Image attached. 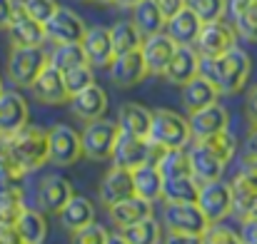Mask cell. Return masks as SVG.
I'll use <instances>...</instances> for the list:
<instances>
[{"instance_id":"5bb4252c","label":"cell","mask_w":257,"mask_h":244,"mask_svg":"<svg viewBox=\"0 0 257 244\" xmlns=\"http://www.w3.org/2000/svg\"><path fill=\"white\" fill-rule=\"evenodd\" d=\"M73 199V184L60 177V174H50L43 177L38 184V207L45 214H60V209Z\"/></svg>"},{"instance_id":"f5cc1de1","label":"cell","mask_w":257,"mask_h":244,"mask_svg":"<svg viewBox=\"0 0 257 244\" xmlns=\"http://www.w3.org/2000/svg\"><path fill=\"white\" fill-rule=\"evenodd\" d=\"M158 5H160L165 18H172L180 8H185V0H158Z\"/></svg>"},{"instance_id":"680465c9","label":"cell","mask_w":257,"mask_h":244,"mask_svg":"<svg viewBox=\"0 0 257 244\" xmlns=\"http://www.w3.org/2000/svg\"><path fill=\"white\" fill-rule=\"evenodd\" d=\"M247 217H250V219H257V199H255V204L250 207V212H247Z\"/></svg>"},{"instance_id":"52a82bcc","label":"cell","mask_w":257,"mask_h":244,"mask_svg":"<svg viewBox=\"0 0 257 244\" xmlns=\"http://www.w3.org/2000/svg\"><path fill=\"white\" fill-rule=\"evenodd\" d=\"M163 219L168 232H180V234H205L210 227L197 202H165Z\"/></svg>"},{"instance_id":"e0dca14e","label":"cell","mask_w":257,"mask_h":244,"mask_svg":"<svg viewBox=\"0 0 257 244\" xmlns=\"http://www.w3.org/2000/svg\"><path fill=\"white\" fill-rule=\"evenodd\" d=\"M35 100L45 102V105H65L70 102V92L65 87V78L58 68H53L50 63L43 68V73L35 78V82L30 85Z\"/></svg>"},{"instance_id":"836d02e7","label":"cell","mask_w":257,"mask_h":244,"mask_svg":"<svg viewBox=\"0 0 257 244\" xmlns=\"http://www.w3.org/2000/svg\"><path fill=\"white\" fill-rule=\"evenodd\" d=\"M110 38H112V48H115V55H122V53H130V50H140L143 45V35L140 30L135 28L133 20H120L110 28Z\"/></svg>"},{"instance_id":"7dc6e473","label":"cell","mask_w":257,"mask_h":244,"mask_svg":"<svg viewBox=\"0 0 257 244\" xmlns=\"http://www.w3.org/2000/svg\"><path fill=\"white\" fill-rule=\"evenodd\" d=\"M20 182H23L20 174L10 172L8 167H0V192H5V189H20L23 187Z\"/></svg>"},{"instance_id":"11a10c76","label":"cell","mask_w":257,"mask_h":244,"mask_svg":"<svg viewBox=\"0 0 257 244\" xmlns=\"http://www.w3.org/2000/svg\"><path fill=\"white\" fill-rule=\"evenodd\" d=\"M247 115H250V120L257 125V85L247 92Z\"/></svg>"},{"instance_id":"db71d44e","label":"cell","mask_w":257,"mask_h":244,"mask_svg":"<svg viewBox=\"0 0 257 244\" xmlns=\"http://www.w3.org/2000/svg\"><path fill=\"white\" fill-rule=\"evenodd\" d=\"M245 155L250 160H257V125H252V130H250V135L245 140Z\"/></svg>"},{"instance_id":"4316f807","label":"cell","mask_w":257,"mask_h":244,"mask_svg":"<svg viewBox=\"0 0 257 244\" xmlns=\"http://www.w3.org/2000/svg\"><path fill=\"white\" fill-rule=\"evenodd\" d=\"M217 97H220L217 87L207 80V78H202L200 73H197L192 80H187L182 85V105H185L187 112H197V110H202V107L217 102Z\"/></svg>"},{"instance_id":"ba28073f","label":"cell","mask_w":257,"mask_h":244,"mask_svg":"<svg viewBox=\"0 0 257 244\" xmlns=\"http://www.w3.org/2000/svg\"><path fill=\"white\" fill-rule=\"evenodd\" d=\"M48 150H50V162L58 167H70L83 157V142L80 132H75L70 125L58 122L48 130Z\"/></svg>"},{"instance_id":"ac0fdd59","label":"cell","mask_w":257,"mask_h":244,"mask_svg":"<svg viewBox=\"0 0 257 244\" xmlns=\"http://www.w3.org/2000/svg\"><path fill=\"white\" fill-rule=\"evenodd\" d=\"M175 48H177V43L172 40L168 33H155V35H148L143 40L140 53L145 58V65H148V73L150 75H163L165 73Z\"/></svg>"},{"instance_id":"9c48e42d","label":"cell","mask_w":257,"mask_h":244,"mask_svg":"<svg viewBox=\"0 0 257 244\" xmlns=\"http://www.w3.org/2000/svg\"><path fill=\"white\" fill-rule=\"evenodd\" d=\"M237 33L230 23L225 20H212V23H202L197 38H195V50L200 53V58H217L225 55L227 50H232L237 43Z\"/></svg>"},{"instance_id":"bcb514c9","label":"cell","mask_w":257,"mask_h":244,"mask_svg":"<svg viewBox=\"0 0 257 244\" xmlns=\"http://www.w3.org/2000/svg\"><path fill=\"white\" fill-rule=\"evenodd\" d=\"M240 242L242 244H257V219L250 217H242V224H240Z\"/></svg>"},{"instance_id":"d590c367","label":"cell","mask_w":257,"mask_h":244,"mask_svg":"<svg viewBox=\"0 0 257 244\" xmlns=\"http://www.w3.org/2000/svg\"><path fill=\"white\" fill-rule=\"evenodd\" d=\"M200 182L195 177H177V179H165L163 184V197L165 202H197Z\"/></svg>"},{"instance_id":"4dcf8cb0","label":"cell","mask_w":257,"mask_h":244,"mask_svg":"<svg viewBox=\"0 0 257 244\" xmlns=\"http://www.w3.org/2000/svg\"><path fill=\"white\" fill-rule=\"evenodd\" d=\"M15 229L20 234V239L25 244H45L48 237V219H45V212L40 209H30L25 207L15 222Z\"/></svg>"},{"instance_id":"6f0895ef","label":"cell","mask_w":257,"mask_h":244,"mask_svg":"<svg viewBox=\"0 0 257 244\" xmlns=\"http://www.w3.org/2000/svg\"><path fill=\"white\" fill-rule=\"evenodd\" d=\"M135 3H140V0H117L115 5H120V8H127V10H133V8H135Z\"/></svg>"},{"instance_id":"7bdbcfd3","label":"cell","mask_w":257,"mask_h":244,"mask_svg":"<svg viewBox=\"0 0 257 244\" xmlns=\"http://www.w3.org/2000/svg\"><path fill=\"white\" fill-rule=\"evenodd\" d=\"M23 8L30 18H35L38 23L45 25L60 5H58V0H23Z\"/></svg>"},{"instance_id":"ee69618b","label":"cell","mask_w":257,"mask_h":244,"mask_svg":"<svg viewBox=\"0 0 257 244\" xmlns=\"http://www.w3.org/2000/svg\"><path fill=\"white\" fill-rule=\"evenodd\" d=\"M105 239H107V229L97 222H90L87 227L73 232L70 244H105Z\"/></svg>"},{"instance_id":"7402d4cb","label":"cell","mask_w":257,"mask_h":244,"mask_svg":"<svg viewBox=\"0 0 257 244\" xmlns=\"http://www.w3.org/2000/svg\"><path fill=\"white\" fill-rule=\"evenodd\" d=\"M70 107H73V115H78L85 122L100 120L107 112V92L97 82H92L85 90L70 95Z\"/></svg>"},{"instance_id":"1f68e13d","label":"cell","mask_w":257,"mask_h":244,"mask_svg":"<svg viewBox=\"0 0 257 244\" xmlns=\"http://www.w3.org/2000/svg\"><path fill=\"white\" fill-rule=\"evenodd\" d=\"M60 222L68 232H75V229H83L90 222H95V209L90 204V199L85 197H75L60 209Z\"/></svg>"},{"instance_id":"ffe728a7","label":"cell","mask_w":257,"mask_h":244,"mask_svg":"<svg viewBox=\"0 0 257 244\" xmlns=\"http://www.w3.org/2000/svg\"><path fill=\"white\" fill-rule=\"evenodd\" d=\"M97 194H100V202H102L105 207H110V204H115V202H120V199H125V197H133V194H135L133 172L125 169V167L112 164V167L105 172Z\"/></svg>"},{"instance_id":"d6986e66","label":"cell","mask_w":257,"mask_h":244,"mask_svg":"<svg viewBox=\"0 0 257 244\" xmlns=\"http://www.w3.org/2000/svg\"><path fill=\"white\" fill-rule=\"evenodd\" d=\"M227 125H230V112L220 102H212L197 112H190V130L195 140H205L215 132H222L227 130Z\"/></svg>"},{"instance_id":"2e32d148","label":"cell","mask_w":257,"mask_h":244,"mask_svg":"<svg viewBox=\"0 0 257 244\" xmlns=\"http://www.w3.org/2000/svg\"><path fill=\"white\" fill-rule=\"evenodd\" d=\"M150 73H148V65H145V58L140 50H130V53H122V55H115L112 65H110V78L117 87H135L145 80Z\"/></svg>"},{"instance_id":"681fc988","label":"cell","mask_w":257,"mask_h":244,"mask_svg":"<svg viewBox=\"0 0 257 244\" xmlns=\"http://www.w3.org/2000/svg\"><path fill=\"white\" fill-rule=\"evenodd\" d=\"M0 244H25L20 239L15 224H0Z\"/></svg>"},{"instance_id":"d4e9b609","label":"cell","mask_w":257,"mask_h":244,"mask_svg":"<svg viewBox=\"0 0 257 244\" xmlns=\"http://www.w3.org/2000/svg\"><path fill=\"white\" fill-rule=\"evenodd\" d=\"M187 152H190V162H192V177H195L200 184H205V182H215V179L222 177L225 162L217 160V157L205 147V142L195 140V145H192Z\"/></svg>"},{"instance_id":"e575fe53","label":"cell","mask_w":257,"mask_h":244,"mask_svg":"<svg viewBox=\"0 0 257 244\" xmlns=\"http://www.w3.org/2000/svg\"><path fill=\"white\" fill-rule=\"evenodd\" d=\"M120 234L127 239V244H160V222L150 214L130 227H122Z\"/></svg>"},{"instance_id":"8992f818","label":"cell","mask_w":257,"mask_h":244,"mask_svg":"<svg viewBox=\"0 0 257 244\" xmlns=\"http://www.w3.org/2000/svg\"><path fill=\"white\" fill-rule=\"evenodd\" d=\"M120 137V130H117V122L112 120H92L87 122L85 130L80 132V142H83V155L90 160H110L112 157V150H115V142Z\"/></svg>"},{"instance_id":"44dd1931","label":"cell","mask_w":257,"mask_h":244,"mask_svg":"<svg viewBox=\"0 0 257 244\" xmlns=\"http://www.w3.org/2000/svg\"><path fill=\"white\" fill-rule=\"evenodd\" d=\"M200 73V53L192 45H177L172 53L170 63L163 73V78L172 85H185L187 80H192Z\"/></svg>"},{"instance_id":"f1b7e54d","label":"cell","mask_w":257,"mask_h":244,"mask_svg":"<svg viewBox=\"0 0 257 244\" xmlns=\"http://www.w3.org/2000/svg\"><path fill=\"white\" fill-rule=\"evenodd\" d=\"M133 23H135V28L140 30V35L148 38V35L163 33L168 18L163 15L158 0H140V3H135V8H133Z\"/></svg>"},{"instance_id":"603a6c76","label":"cell","mask_w":257,"mask_h":244,"mask_svg":"<svg viewBox=\"0 0 257 244\" xmlns=\"http://www.w3.org/2000/svg\"><path fill=\"white\" fill-rule=\"evenodd\" d=\"M153 125V110L140 102H125L117 112V130L130 137H148Z\"/></svg>"},{"instance_id":"cb8c5ba5","label":"cell","mask_w":257,"mask_h":244,"mask_svg":"<svg viewBox=\"0 0 257 244\" xmlns=\"http://www.w3.org/2000/svg\"><path fill=\"white\" fill-rule=\"evenodd\" d=\"M150 214H153V202H148V199H143L138 194L125 197V199H120V202H115V204L107 207L110 222L115 227H120V229L122 227H130V224H135V222H140V219H145Z\"/></svg>"},{"instance_id":"6da1fadb","label":"cell","mask_w":257,"mask_h":244,"mask_svg":"<svg viewBox=\"0 0 257 244\" xmlns=\"http://www.w3.org/2000/svg\"><path fill=\"white\" fill-rule=\"evenodd\" d=\"M252 70V60L242 48H232L225 55L217 58H200V75L207 78L217 87L220 95H235L240 92Z\"/></svg>"},{"instance_id":"b9f144b4","label":"cell","mask_w":257,"mask_h":244,"mask_svg":"<svg viewBox=\"0 0 257 244\" xmlns=\"http://www.w3.org/2000/svg\"><path fill=\"white\" fill-rule=\"evenodd\" d=\"M63 78H65V87H68V92H70V95H75V92L85 90L87 85H92V82H95V75H92V65H90V63H85V65H78V68H70V70H65V73H63Z\"/></svg>"},{"instance_id":"816d5d0a","label":"cell","mask_w":257,"mask_h":244,"mask_svg":"<svg viewBox=\"0 0 257 244\" xmlns=\"http://www.w3.org/2000/svg\"><path fill=\"white\" fill-rule=\"evenodd\" d=\"M240 177L257 192V160H250V162L245 164V167L240 169Z\"/></svg>"},{"instance_id":"277c9868","label":"cell","mask_w":257,"mask_h":244,"mask_svg":"<svg viewBox=\"0 0 257 244\" xmlns=\"http://www.w3.org/2000/svg\"><path fill=\"white\" fill-rule=\"evenodd\" d=\"M48 63H50V55L40 45L38 48L13 45L8 55V78L18 87H30Z\"/></svg>"},{"instance_id":"4fadbf2b","label":"cell","mask_w":257,"mask_h":244,"mask_svg":"<svg viewBox=\"0 0 257 244\" xmlns=\"http://www.w3.org/2000/svg\"><path fill=\"white\" fill-rule=\"evenodd\" d=\"M30 107L25 97L15 90H3L0 92V137H10L20 132L28 125Z\"/></svg>"},{"instance_id":"83f0119b","label":"cell","mask_w":257,"mask_h":244,"mask_svg":"<svg viewBox=\"0 0 257 244\" xmlns=\"http://www.w3.org/2000/svg\"><path fill=\"white\" fill-rule=\"evenodd\" d=\"M227 8L235 33L250 43H257V0H230Z\"/></svg>"},{"instance_id":"8fae6325","label":"cell","mask_w":257,"mask_h":244,"mask_svg":"<svg viewBox=\"0 0 257 244\" xmlns=\"http://www.w3.org/2000/svg\"><path fill=\"white\" fill-rule=\"evenodd\" d=\"M85 30V20L70 8H58L53 13V18L45 23V38H50L55 45L58 43H80Z\"/></svg>"},{"instance_id":"f907efd6","label":"cell","mask_w":257,"mask_h":244,"mask_svg":"<svg viewBox=\"0 0 257 244\" xmlns=\"http://www.w3.org/2000/svg\"><path fill=\"white\" fill-rule=\"evenodd\" d=\"M13 10H15V0H0V30H8Z\"/></svg>"},{"instance_id":"74e56055","label":"cell","mask_w":257,"mask_h":244,"mask_svg":"<svg viewBox=\"0 0 257 244\" xmlns=\"http://www.w3.org/2000/svg\"><path fill=\"white\" fill-rule=\"evenodd\" d=\"M200 142H205V147H207L217 160H222L225 164L230 162V160L235 157V152H237V140H235L227 130L215 132V135H210V137H205V140H200Z\"/></svg>"},{"instance_id":"3957f363","label":"cell","mask_w":257,"mask_h":244,"mask_svg":"<svg viewBox=\"0 0 257 244\" xmlns=\"http://www.w3.org/2000/svg\"><path fill=\"white\" fill-rule=\"evenodd\" d=\"M150 142L160 145L163 150H177V147H187L192 142V130H190V120H185L182 115H177L175 110H153V125H150Z\"/></svg>"},{"instance_id":"5b68a950","label":"cell","mask_w":257,"mask_h":244,"mask_svg":"<svg viewBox=\"0 0 257 244\" xmlns=\"http://www.w3.org/2000/svg\"><path fill=\"white\" fill-rule=\"evenodd\" d=\"M163 147L160 145H155V142H150L148 137H130V135H122L120 132V137H117V142H115V150H112V164H117V167H125V169H135V167H140V164H158V160L163 157Z\"/></svg>"},{"instance_id":"30bf717a","label":"cell","mask_w":257,"mask_h":244,"mask_svg":"<svg viewBox=\"0 0 257 244\" xmlns=\"http://www.w3.org/2000/svg\"><path fill=\"white\" fill-rule=\"evenodd\" d=\"M197 207L202 209V214L207 217L210 224H217L225 217H230L232 214V189H230V184H225L222 179L200 184Z\"/></svg>"},{"instance_id":"91938a15","label":"cell","mask_w":257,"mask_h":244,"mask_svg":"<svg viewBox=\"0 0 257 244\" xmlns=\"http://www.w3.org/2000/svg\"><path fill=\"white\" fill-rule=\"evenodd\" d=\"M95 3H102V5H115L117 0H95Z\"/></svg>"},{"instance_id":"d6a6232c","label":"cell","mask_w":257,"mask_h":244,"mask_svg":"<svg viewBox=\"0 0 257 244\" xmlns=\"http://www.w3.org/2000/svg\"><path fill=\"white\" fill-rule=\"evenodd\" d=\"M158 169L163 174V179H177V177H192V162H190V152L185 147L177 150H165L163 157L158 160Z\"/></svg>"},{"instance_id":"9f6ffc18","label":"cell","mask_w":257,"mask_h":244,"mask_svg":"<svg viewBox=\"0 0 257 244\" xmlns=\"http://www.w3.org/2000/svg\"><path fill=\"white\" fill-rule=\"evenodd\" d=\"M105 244H127V239H125L122 234H110V232H107V239H105Z\"/></svg>"},{"instance_id":"c3c4849f","label":"cell","mask_w":257,"mask_h":244,"mask_svg":"<svg viewBox=\"0 0 257 244\" xmlns=\"http://www.w3.org/2000/svg\"><path fill=\"white\" fill-rule=\"evenodd\" d=\"M165 244H205L202 234H180V232H170Z\"/></svg>"},{"instance_id":"94428289","label":"cell","mask_w":257,"mask_h":244,"mask_svg":"<svg viewBox=\"0 0 257 244\" xmlns=\"http://www.w3.org/2000/svg\"><path fill=\"white\" fill-rule=\"evenodd\" d=\"M0 92H3V78H0Z\"/></svg>"},{"instance_id":"7c38bea8","label":"cell","mask_w":257,"mask_h":244,"mask_svg":"<svg viewBox=\"0 0 257 244\" xmlns=\"http://www.w3.org/2000/svg\"><path fill=\"white\" fill-rule=\"evenodd\" d=\"M13 45H25V48H38L45 43V25L30 18L23 8V0H15V10L8 25Z\"/></svg>"},{"instance_id":"9a60e30c","label":"cell","mask_w":257,"mask_h":244,"mask_svg":"<svg viewBox=\"0 0 257 244\" xmlns=\"http://www.w3.org/2000/svg\"><path fill=\"white\" fill-rule=\"evenodd\" d=\"M83 50H85L87 63L92 68H110L115 60V48H112V38H110V28L95 25L87 28L83 40H80Z\"/></svg>"},{"instance_id":"f35d334b","label":"cell","mask_w":257,"mask_h":244,"mask_svg":"<svg viewBox=\"0 0 257 244\" xmlns=\"http://www.w3.org/2000/svg\"><path fill=\"white\" fill-rule=\"evenodd\" d=\"M23 209H25L23 187L20 189H5V192H0V224H15Z\"/></svg>"},{"instance_id":"8d00e7d4","label":"cell","mask_w":257,"mask_h":244,"mask_svg":"<svg viewBox=\"0 0 257 244\" xmlns=\"http://www.w3.org/2000/svg\"><path fill=\"white\" fill-rule=\"evenodd\" d=\"M85 50L80 43H58L55 50L50 53V65L58 68L60 73L70 70V68H78V65H85Z\"/></svg>"},{"instance_id":"ab89813d","label":"cell","mask_w":257,"mask_h":244,"mask_svg":"<svg viewBox=\"0 0 257 244\" xmlns=\"http://www.w3.org/2000/svg\"><path fill=\"white\" fill-rule=\"evenodd\" d=\"M230 189H232V212H237L240 217H247L250 207L255 204V199H257V192L240 174L235 177V182L230 184Z\"/></svg>"},{"instance_id":"484cf974","label":"cell","mask_w":257,"mask_h":244,"mask_svg":"<svg viewBox=\"0 0 257 244\" xmlns=\"http://www.w3.org/2000/svg\"><path fill=\"white\" fill-rule=\"evenodd\" d=\"M200 28H202V20H200L187 5L180 8L172 18H168V23H165V33L170 35L177 45H195V38H197Z\"/></svg>"},{"instance_id":"7a4b0ae2","label":"cell","mask_w":257,"mask_h":244,"mask_svg":"<svg viewBox=\"0 0 257 244\" xmlns=\"http://www.w3.org/2000/svg\"><path fill=\"white\" fill-rule=\"evenodd\" d=\"M8 145L13 150V157L20 167L23 174H30L40 169L45 162H50V150H48V130L25 125L20 132L8 137Z\"/></svg>"},{"instance_id":"60d3db41","label":"cell","mask_w":257,"mask_h":244,"mask_svg":"<svg viewBox=\"0 0 257 244\" xmlns=\"http://www.w3.org/2000/svg\"><path fill=\"white\" fill-rule=\"evenodd\" d=\"M185 5H187L202 23L222 20V15H225V10H227V0H185Z\"/></svg>"},{"instance_id":"f546056e","label":"cell","mask_w":257,"mask_h":244,"mask_svg":"<svg viewBox=\"0 0 257 244\" xmlns=\"http://www.w3.org/2000/svg\"><path fill=\"white\" fill-rule=\"evenodd\" d=\"M133 184H135V194L148 199V202H155L163 197V174L158 169V164H140L133 169Z\"/></svg>"},{"instance_id":"f6af8a7d","label":"cell","mask_w":257,"mask_h":244,"mask_svg":"<svg viewBox=\"0 0 257 244\" xmlns=\"http://www.w3.org/2000/svg\"><path fill=\"white\" fill-rule=\"evenodd\" d=\"M205 244H242L240 234L230 227H220V224H210L207 232L202 234Z\"/></svg>"}]
</instances>
